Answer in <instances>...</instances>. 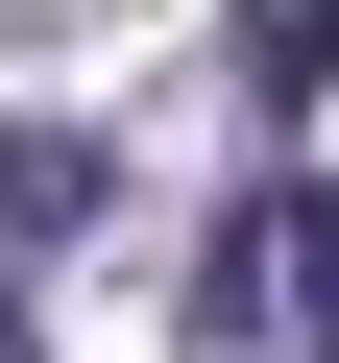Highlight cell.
<instances>
[{"label": "cell", "instance_id": "4", "mask_svg": "<svg viewBox=\"0 0 339 363\" xmlns=\"http://www.w3.org/2000/svg\"><path fill=\"white\" fill-rule=\"evenodd\" d=\"M0 363H25V291H0Z\"/></svg>", "mask_w": 339, "mask_h": 363}, {"label": "cell", "instance_id": "2", "mask_svg": "<svg viewBox=\"0 0 339 363\" xmlns=\"http://www.w3.org/2000/svg\"><path fill=\"white\" fill-rule=\"evenodd\" d=\"M97 194H121V169H97V145H73V121H25V145H0V242H73V218H97Z\"/></svg>", "mask_w": 339, "mask_h": 363}, {"label": "cell", "instance_id": "3", "mask_svg": "<svg viewBox=\"0 0 339 363\" xmlns=\"http://www.w3.org/2000/svg\"><path fill=\"white\" fill-rule=\"evenodd\" d=\"M315 73H339V0H243V97L315 121Z\"/></svg>", "mask_w": 339, "mask_h": 363}, {"label": "cell", "instance_id": "1", "mask_svg": "<svg viewBox=\"0 0 339 363\" xmlns=\"http://www.w3.org/2000/svg\"><path fill=\"white\" fill-rule=\"evenodd\" d=\"M218 339H267V363H339V169L218 218Z\"/></svg>", "mask_w": 339, "mask_h": 363}]
</instances>
